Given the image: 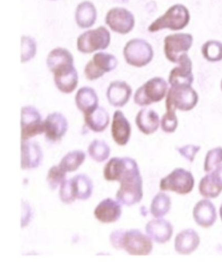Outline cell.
<instances>
[{
    "instance_id": "34",
    "label": "cell",
    "mask_w": 222,
    "mask_h": 262,
    "mask_svg": "<svg viewBox=\"0 0 222 262\" xmlns=\"http://www.w3.org/2000/svg\"><path fill=\"white\" fill-rule=\"evenodd\" d=\"M37 51V44L34 38L30 36L23 35L22 37V63H26L34 58Z\"/></svg>"
},
{
    "instance_id": "18",
    "label": "cell",
    "mask_w": 222,
    "mask_h": 262,
    "mask_svg": "<svg viewBox=\"0 0 222 262\" xmlns=\"http://www.w3.org/2000/svg\"><path fill=\"white\" fill-rule=\"evenodd\" d=\"M147 235L158 244H164L172 237L173 227L171 223L158 218L149 221L146 227Z\"/></svg>"
},
{
    "instance_id": "44",
    "label": "cell",
    "mask_w": 222,
    "mask_h": 262,
    "mask_svg": "<svg viewBox=\"0 0 222 262\" xmlns=\"http://www.w3.org/2000/svg\"><path fill=\"white\" fill-rule=\"evenodd\" d=\"M219 215H220L221 220L222 221V204L220 208H219Z\"/></svg>"
},
{
    "instance_id": "24",
    "label": "cell",
    "mask_w": 222,
    "mask_h": 262,
    "mask_svg": "<svg viewBox=\"0 0 222 262\" xmlns=\"http://www.w3.org/2000/svg\"><path fill=\"white\" fill-rule=\"evenodd\" d=\"M135 122L139 131L149 136L158 130L160 120L155 111L150 108H144L137 113Z\"/></svg>"
},
{
    "instance_id": "7",
    "label": "cell",
    "mask_w": 222,
    "mask_h": 262,
    "mask_svg": "<svg viewBox=\"0 0 222 262\" xmlns=\"http://www.w3.org/2000/svg\"><path fill=\"white\" fill-rule=\"evenodd\" d=\"M195 180L192 172L183 168H177L160 180L162 191H169L183 194L190 193L194 189Z\"/></svg>"
},
{
    "instance_id": "30",
    "label": "cell",
    "mask_w": 222,
    "mask_h": 262,
    "mask_svg": "<svg viewBox=\"0 0 222 262\" xmlns=\"http://www.w3.org/2000/svg\"><path fill=\"white\" fill-rule=\"evenodd\" d=\"M86 157V154L81 150L72 151L62 159L59 166L65 172H74L80 167Z\"/></svg>"
},
{
    "instance_id": "28",
    "label": "cell",
    "mask_w": 222,
    "mask_h": 262,
    "mask_svg": "<svg viewBox=\"0 0 222 262\" xmlns=\"http://www.w3.org/2000/svg\"><path fill=\"white\" fill-rule=\"evenodd\" d=\"M72 192L76 199L88 200L92 195L93 184L90 178L80 174L71 179Z\"/></svg>"
},
{
    "instance_id": "5",
    "label": "cell",
    "mask_w": 222,
    "mask_h": 262,
    "mask_svg": "<svg viewBox=\"0 0 222 262\" xmlns=\"http://www.w3.org/2000/svg\"><path fill=\"white\" fill-rule=\"evenodd\" d=\"M123 56L129 66L142 68L153 61L154 50L150 43L142 38H133L125 45Z\"/></svg>"
},
{
    "instance_id": "11",
    "label": "cell",
    "mask_w": 222,
    "mask_h": 262,
    "mask_svg": "<svg viewBox=\"0 0 222 262\" xmlns=\"http://www.w3.org/2000/svg\"><path fill=\"white\" fill-rule=\"evenodd\" d=\"M21 138L28 141L45 132V122L35 107L26 105L22 108Z\"/></svg>"
},
{
    "instance_id": "3",
    "label": "cell",
    "mask_w": 222,
    "mask_h": 262,
    "mask_svg": "<svg viewBox=\"0 0 222 262\" xmlns=\"http://www.w3.org/2000/svg\"><path fill=\"white\" fill-rule=\"evenodd\" d=\"M199 95L190 85L170 86L166 97V110L190 112L199 102Z\"/></svg>"
},
{
    "instance_id": "26",
    "label": "cell",
    "mask_w": 222,
    "mask_h": 262,
    "mask_svg": "<svg viewBox=\"0 0 222 262\" xmlns=\"http://www.w3.org/2000/svg\"><path fill=\"white\" fill-rule=\"evenodd\" d=\"M75 103L77 108L84 115L98 106L97 93L91 86H82L77 91L75 96Z\"/></svg>"
},
{
    "instance_id": "22",
    "label": "cell",
    "mask_w": 222,
    "mask_h": 262,
    "mask_svg": "<svg viewBox=\"0 0 222 262\" xmlns=\"http://www.w3.org/2000/svg\"><path fill=\"white\" fill-rule=\"evenodd\" d=\"M136 161L129 157L112 158L106 165L104 177L108 181H120L123 175Z\"/></svg>"
},
{
    "instance_id": "13",
    "label": "cell",
    "mask_w": 222,
    "mask_h": 262,
    "mask_svg": "<svg viewBox=\"0 0 222 262\" xmlns=\"http://www.w3.org/2000/svg\"><path fill=\"white\" fill-rule=\"evenodd\" d=\"M52 73L54 74L55 85L60 92L69 95L75 91L79 77L74 63L59 67Z\"/></svg>"
},
{
    "instance_id": "21",
    "label": "cell",
    "mask_w": 222,
    "mask_h": 262,
    "mask_svg": "<svg viewBox=\"0 0 222 262\" xmlns=\"http://www.w3.org/2000/svg\"><path fill=\"white\" fill-rule=\"evenodd\" d=\"M43 157L42 149L37 143L28 140L22 141V169H32L38 167Z\"/></svg>"
},
{
    "instance_id": "36",
    "label": "cell",
    "mask_w": 222,
    "mask_h": 262,
    "mask_svg": "<svg viewBox=\"0 0 222 262\" xmlns=\"http://www.w3.org/2000/svg\"><path fill=\"white\" fill-rule=\"evenodd\" d=\"M222 162V148L221 146L209 150L205 157L204 170L210 172Z\"/></svg>"
},
{
    "instance_id": "41",
    "label": "cell",
    "mask_w": 222,
    "mask_h": 262,
    "mask_svg": "<svg viewBox=\"0 0 222 262\" xmlns=\"http://www.w3.org/2000/svg\"><path fill=\"white\" fill-rule=\"evenodd\" d=\"M125 232L123 230H116L110 235V242L113 247L116 249H123V238Z\"/></svg>"
},
{
    "instance_id": "10",
    "label": "cell",
    "mask_w": 222,
    "mask_h": 262,
    "mask_svg": "<svg viewBox=\"0 0 222 262\" xmlns=\"http://www.w3.org/2000/svg\"><path fill=\"white\" fill-rule=\"evenodd\" d=\"M105 23L113 32L127 35L133 30L136 21L134 14L129 9L117 7L108 11Z\"/></svg>"
},
{
    "instance_id": "29",
    "label": "cell",
    "mask_w": 222,
    "mask_h": 262,
    "mask_svg": "<svg viewBox=\"0 0 222 262\" xmlns=\"http://www.w3.org/2000/svg\"><path fill=\"white\" fill-rule=\"evenodd\" d=\"M72 63H74L73 55L64 48L58 47L53 49L48 55L47 66L51 73L59 67Z\"/></svg>"
},
{
    "instance_id": "23",
    "label": "cell",
    "mask_w": 222,
    "mask_h": 262,
    "mask_svg": "<svg viewBox=\"0 0 222 262\" xmlns=\"http://www.w3.org/2000/svg\"><path fill=\"white\" fill-rule=\"evenodd\" d=\"M200 237L194 230L187 229L178 233L175 239V249L182 255H189L199 247Z\"/></svg>"
},
{
    "instance_id": "6",
    "label": "cell",
    "mask_w": 222,
    "mask_h": 262,
    "mask_svg": "<svg viewBox=\"0 0 222 262\" xmlns=\"http://www.w3.org/2000/svg\"><path fill=\"white\" fill-rule=\"evenodd\" d=\"M111 42V33L105 26L82 33L77 38V50L82 54H89L107 49Z\"/></svg>"
},
{
    "instance_id": "45",
    "label": "cell",
    "mask_w": 222,
    "mask_h": 262,
    "mask_svg": "<svg viewBox=\"0 0 222 262\" xmlns=\"http://www.w3.org/2000/svg\"><path fill=\"white\" fill-rule=\"evenodd\" d=\"M220 88H221V90L222 91V79H221V83H220Z\"/></svg>"
},
{
    "instance_id": "42",
    "label": "cell",
    "mask_w": 222,
    "mask_h": 262,
    "mask_svg": "<svg viewBox=\"0 0 222 262\" xmlns=\"http://www.w3.org/2000/svg\"><path fill=\"white\" fill-rule=\"evenodd\" d=\"M212 183L222 191V164L219 165L209 174Z\"/></svg>"
},
{
    "instance_id": "31",
    "label": "cell",
    "mask_w": 222,
    "mask_h": 262,
    "mask_svg": "<svg viewBox=\"0 0 222 262\" xmlns=\"http://www.w3.org/2000/svg\"><path fill=\"white\" fill-rule=\"evenodd\" d=\"M201 54L210 62L222 61V42L216 40H209L202 45Z\"/></svg>"
},
{
    "instance_id": "20",
    "label": "cell",
    "mask_w": 222,
    "mask_h": 262,
    "mask_svg": "<svg viewBox=\"0 0 222 262\" xmlns=\"http://www.w3.org/2000/svg\"><path fill=\"white\" fill-rule=\"evenodd\" d=\"M122 214V207L119 201L107 198L96 206L94 215L103 223H112L119 220Z\"/></svg>"
},
{
    "instance_id": "43",
    "label": "cell",
    "mask_w": 222,
    "mask_h": 262,
    "mask_svg": "<svg viewBox=\"0 0 222 262\" xmlns=\"http://www.w3.org/2000/svg\"><path fill=\"white\" fill-rule=\"evenodd\" d=\"M22 208H23V215H22V227L24 228L28 225L30 222L31 218L32 217V210L30 206L28 203H24L23 201L22 203Z\"/></svg>"
},
{
    "instance_id": "38",
    "label": "cell",
    "mask_w": 222,
    "mask_h": 262,
    "mask_svg": "<svg viewBox=\"0 0 222 262\" xmlns=\"http://www.w3.org/2000/svg\"><path fill=\"white\" fill-rule=\"evenodd\" d=\"M178 124V118L176 112L166 110L160 121L162 129L166 133L171 134L177 129Z\"/></svg>"
},
{
    "instance_id": "32",
    "label": "cell",
    "mask_w": 222,
    "mask_h": 262,
    "mask_svg": "<svg viewBox=\"0 0 222 262\" xmlns=\"http://www.w3.org/2000/svg\"><path fill=\"white\" fill-rule=\"evenodd\" d=\"M171 201L170 197L164 193H158L154 197L151 205L152 215L156 218H161L170 210Z\"/></svg>"
},
{
    "instance_id": "8",
    "label": "cell",
    "mask_w": 222,
    "mask_h": 262,
    "mask_svg": "<svg viewBox=\"0 0 222 262\" xmlns=\"http://www.w3.org/2000/svg\"><path fill=\"white\" fill-rule=\"evenodd\" d=\"M194 37L190 33H176L166 36L164 40V53L166 58L177 64L181 55L191 49Z\"/></svg>"
},
{
    "instance_id": "17",
    "label": "cell",
    "mask_w": 222,
    "mask_h": 262,
    "mask_svg": "<svg viewBox=\"0 0 222 262\" xmlns=\"http://www.w3.org/2000/svg\"><path fill=\"white\" fill-rule=\"evenodd\" d=\"M132 128L129 120L120 110L113 115L112 135L113 140L120 146L126 145L131 136Z\"/></svg>"
},
{
    "instance_id": "37",
    "label": "cell",
    "mask_w": 222,
    "mask_h": 262,
    "mask_svg": "<svg viewBox=\"0 0 222 262\" xmlns=\"http://www.w3.org/2000/svg\"><path fill=\"white\" fill-rule=\"evenodd\" d=\"M66 173L59 165L50 168L47 178L50 189L55 190L59 185H61L65 180Z\"/></svg>"
},
{
    "instance_id": "14",
    "label": "cell",
    "mask_w": 222,
    "mask_h": 262,
    "mask_svg": "<svg viewBox=\"0 0 222 262\" xmlns=\"http://www.w3.org/2000/svg\"><path fill=\"white\" fill-rule=\"evenodd\" d=\"M170 71L168 76V83L170 86L179 85H192L194 82L193 74V64L191 59L188 54L181 55L179 61Z\"/></svg>"
},
{
    "instance_id": "4",
    "label": "cell",
    "mask_w": 222,
    "mask_h": 262,
    "mask_svg": "<svg viewBox=\"0 0 222 262\" xmlns=\"http://www.w3.org/2000/svg\"><path fill=\"white\" fill-rule=\"evenodd\" d=\"M168 83L161 77H154L139 86L134 95L138 106L146 107L163 100L167 95Z\"/></svg>"
},
{
    "instance_id": "33",
    "label": "cell",
    "mask_w": 222,
    "mask_h": 262,
    "mask_svg": "<svg viewBox=\"0 0 222 262\" xmlns=\"http://www.w3.org/2000/svg\"><path fill=\"white\" fill-rule=\"evenodd\" d=\"M109 145L103 140L95 139L91 142L88 147V153L90 157L96 162H103L110 155Z\"/></svg>"
},
{
    "instance_id": "40",
    "label": "cell",
    "mask_w": 222,
    "mask_h": 262,
    "mask_svg": "<svg viewBox=\"0 0 222 262\" xmlns=\"http://www.w3.org/2000/svg\"><path fill=\"white\" fill-rule=\"evenodd\" d=\"M200 149H201V146L192 145L177 148L178 152H179L183 157L187 159L188 161H190V162H192L193 161H194L195 155L199 152Z\"/></svg>"
},
{
    "instance_id": "25",
    "label": "cell",
    "mask_w": 222,
    "mask_h": 262,
    "mask_svg": "<svg viewBox=\"0 0 222 262\" xmlns=\"http://www.w3.org/2000/svg\"><path fill=\"white\" fill-rule=\"evenodd\" d=\"M97 10L92 2L84 1L76 7L75 20L77 26L82 29H88L95 25Z\"/></svg>"
},
{
    "instance_id": "2",
    "label": "cell",
    "mask_w": 222,
    "mask_h": 262,
    "mask_svg": "<svg viewBox=\"0 0 222 262\" xmlns=\"http://www.w3.org/2000/svg\"><path fill=\"white\" fill-rule=\"evenodd\" d=\"M190 19V11L185 5H173L163 15L153 21L147 30L153 33L166 29L173 31L183 30L189 25Z\"/></svg>"
},
{
    "instance_id": "16",
    "label": "cell",
    "mask_w": 222,
    "mask_h": 262,
    "mask_svg": "<svg viewBox=\"0 0 222 262\" xmlns=\"http://www.w3.org/2000/svg\"><path fill=\"white\" fill-rule=\"evenodd\" d=\"M132 89L125 81L115 80L111 82L106 91V97L111 105L123 107L127 104L131 98Z\"/></svg>"
},
{
    "instance_id": "9",
    "label": "cell",
    "mask_w": 222,
    "mask_h": 262,
    "mask_svg": "<svg viewBox=\"0 0 222 262\" xmlns=\"http://www.w3.org/2000/svg\"><path fill=\"white\" fill-rule=\"evenodd\" d=\"M118 60L114 55L106 52H97L92 59L87 62L84 74L89 81H95L102 78L106 73L117 68Z\"/></svg>"
},
{
    "instance_id": "39",
    "label": "cell",
    "mask_w": 222,
    "mask_h": 262,
    "mask_svg": "<svg viewBox=\"0 0 222 262\" xmlns=\"http://www.w3.org/2000/svg\"><path fill=\"white\" fill-rule=\"evenodd\" d=\"M59 198L65 204H71L76 200L72 192L71 180H65L60 185Z\"/></svg>"
},
{
    "instance_id": "1",
    "label": "cell",
    "mask_w": 222,
    "mask_h": 262,
    "mask_svg": "<svg viewBox=\"0 0 222 262\" xmlns=\"http://www.w3.org/2000/svg\"><path fill=\"white\" fill-rule=\"evenodd\" d=\"M120 188L116 194L117 201L127 206L139 203L143 198V180L138 165L135 163L123 175Z\"/></svg>"
},
{
    "instance_id": "35",
    "label": "cell",
    "mask_w": 222,
    "mask_h": 262,
    "mask_svg": "<svg viewBox=\"0 0 222 262\" xmlns=\"http://www.w3.org/2000/svg\"><path fill=\"white\" fill-rule=\"evenodd\" d=\"M199 191L203 196L208 199L216 198L222 191L221 190L218 189L212 183L209 174L203 178L201 181H200Z\"/></svg>"
},
{
    "instance_id": "19",
    "label": "cell",
    "mask_w": 222,
    "mask_h": 262,
    "mask_svg": "<svg viewBox=\"0 0 222 262\" xmlns=\"http://www.w3.org/2000/svg\"><path fill=\"white\" fill-rule=\"evenodd\" d=\"M193 217L199 227H211L215 223L217 213L213 203L207 199H203L195 204L193 210Z\"/></svg>"
},
{
    "instance_id": "27",
    "label": "cell",
    "mask_w": 222,
    "mask_h": 262,
    "mask_svg": "<svg viewBox=\"0 0 222 262\" xmlns=\"http://www.w3.org/2000/svg\"><path fill=\"white\" fill-rule=\"evenodd\" d=\"M87 126L93 132H103L110 123V115L105 108L98 106L91 112L84 115Z\"/></svg>"
},
{
    "instance_id": "12",
    "label": "cell",
    "mask_w": 222,
    "mask_h": 262,
    "mask_svg": "<svg viewBox=\"0 0 222 262\" xmlns=\"http://www.w3.org/2000/svg\"><path fill=\"white\" fill-rule=\"evenodd\" d=\"M153 247L151 238L139 230L132 229L125 231L123 249L130 255H148L153 250Z\"/></svg>"
},
{
    "instance_id": "15",
    "label": "cell",
    "mask_w": 222,
    "mask_h": 262,
    "mask_svg": "<svg viewBox=\"0 0 222 262\" xmlns=\"http://www.w3.org/2000/svg\"><path fill=\"white\" fill-rule=\"evenodd\" d=\"M46 138L52 142L61 140L68 130V122L61 113L50 114L45 121Z\"/></svg>"
}]
</instances>
